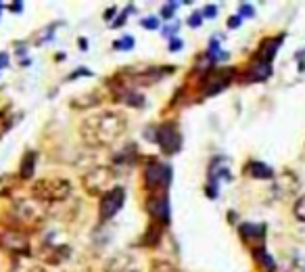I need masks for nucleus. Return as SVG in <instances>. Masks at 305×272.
<instances>
[{
  "label": "nucleus",
  "mask_w": 305,
  "mask_h": 272,
  "mask_svg": "<svg viewBox=\"0 0 305 272\" xmlns=\"http://www.w3.org/2000/svg\"><path fill=\"white\" fill-rule=\"evenodd\" d=\"M115 180V172L111 170L107 165H96L92 167L90 172L84 174V178H82V184H84L86 193L88 195H105L111 191V184H113Z\"/></svg>",
  "instance_id": "4"
},
{
  "label": "nucleus",
  "mask_w": 305,
  "mask_h": 272,
  "mask_svg": "<svg viewBox=\"0 0 305 272\" xmlns=\"http://www.w3.org/2000/svg\"><path fill=\"white\" fill-rule=\"evenodd\" d=\"M11 11L21 13V11H23V2H13V4H11Z\"/></svg>",
  "instance_id": "35"
},
{
  "label": "nucleus",
  "mask_w": 305,
  "mask_h": 272,
  "mask_svg": "<svg viewBox=\"0 0 305 272\" xmlns=\"http://www.w3.org/2000/svg\"><path fill=\"white\" fill-rule=\"evenodd\" d=\"M136 44V40L132 36H123L121 40H115L113 42V48H117V51H132Z\"/></svg>",
  "instance_id": "20"
},
{
  "label": "nucleus",
  "mask_w": 305,
  "mask_h": 272,
  "mask_svg": "<svg viewBox=\"0 0 305 272\" xmlns=\"http://www.w3.org/2000/svg\"><path fill=\"white\" fill-rule=\"evenodd\" d=\"M169 180H171V167L168 163L152 162L144 170V182H147L151 191H165L169 186Z\"/></svg>",
  "instance_id": "5"
},
{
  "label": "nucleus",
  "mask_w": 305,
  "mask_h": 272,
  "mask_svg": "<svg viewBox=\"0 0 305 272\" xmlns=\"http://www.w3.org/2000/svg\"><path fill=\"white\" fill-rule=\"evenodd\" d=\"M144 138H147V141H151V143H159V130L147 128V130H144Z\"/></svg>",
  "instance_id": "28"
},
{
  "label": "nucleus",
  "mask_w": 305,
  "mask_h": 272,
  "mask_svg": "<svg viewBox=\"0 0 305 272\" xmlns=\"http://www.w3.org/2000/svg\"><path fill=\"white\" fill-rule=\"evenodd\" d=\"M255 15V9H253V4H249V2H242L238 6V17H253Z\"/></svg>",
  "instance_id": "24"
},
{
  "label": "nucleus",
  "mask_w": 305,
  "mask_h": 272,
  "mask_svg": "<svg viewBox=\"0 0 305 272\" xmlns=\"http://www.w3.org/2000/svg\"><path fill=\"white\" fill-rule=\"evenodd\" d=\"M0 247L6 251H15V254H25L30 249V239L19 228H4L0 230Z\"/></svg>",
  "instance_id": "8"
},
{
  "label": "nucleus",
  "mask_w": 305,
  "mask_h": 272,
  "mask_svg": "<svg viewBox=\"0 0 305 272\" xmlns=\"http://www.w3.org/2000/svg\"><path fill=\"white\" fill-rule=\"evenodd\" d=\"M9 67V53H0V69Z\"/></svg>",
  "instance_id": "34"
},
{
  "label": "nucleus",
  "mask_w": 305,
  "mask_h": 272,
  "mask_svg": "<svg viewBox=\"0 0 305 272\" xmlns=\"http://www.w3.org/2000/svg\"><path fill=\"white\" fill-rule=\"evenodd\" d=\"M280 42H282V36L280 38H270V40H266L261 44V51H259V61H272L274 59V54L278 53V46H280Z\"/></svg>",
  "instance_id": "14"
},
{
  "label": "nucleus",
  "mask_w": 305,
  "mask_h": 272,
  "mask_svg": "<svg viewBox=\"0 0 305 272\" xmlns=\"http://www.w3.org/2000/svg\"><path fill=\"white\" fill-rule=\"evenodd\" d=\"M13 214H15L13 218H15L17 224L36 226L44 220L46 209L36 199H15V203H13Z\"/></svg>",
  "instance_id": "3"
},
{
  "label": "nucleus",
  "mask_w": 305,
  "mask_h": 272,
  "mask_svg": "<svg viewBox=\"0 0 305 272\" xmlns=\"http://www.w3.org/2000/svg\"><path fill=\"white\" fill-rule=\"evenodd\" d=\"M34 170H36V153L27 151L23 155V159H21V170H19V176H21V180H30Z\"/></svg>",
  "instance_id": "15"
},
{
  "label": "nucleus",
  "mask_w": 305,
  "mask_h": 272,
  "mask_svg": "<svg viewBox=\"0 0 305 272\" xmlns=\"http://www.w3.org/2000/svg\"><path fill=\"white\" fill-rule=\"evenodd\" d=\"M159 145L165 155H176L182 146V134L174 122H168L159 128Z\"/></svg>",
  "instance_id": "7"
},
{
  "label": "nucleus",
  "mask_w": 305,
  "mask_h": 272,
  "mask_svg": "<svg viewBox=\"0 0 305 272\" xmlns=\"http://www.w3.org/2000/svg\"><path fill=\"white\" fill-rule=\"evenodd\" d=\"M113 13H117V9H109V11H107V13H105V19H107V21H109V19H111V17H113Z\"/></svg>",
  "instance_id": "37"
},
{
  "label": "nucleus",
  "mask_w": 305,
  "mask_h": 272,
  "mask_svg": "<svg viewBox=\"0 0 305 272\" xmlns=\"http://www.w3.org/2000/svg\"><path fill=\"white\" fill-rule=\"evenodd\" d=\"M287 272H305V255L295 254V257L290 260V266Z\"/></svg>",
  "instance_id": "19"
},
{
  "label": "nucleus",
  "mask_w": 305,
  "mask_h": 272,
  "mask_svg": "<svg viewBox=\"0 0 305 272\" xmlns=\"http://www.w3.org/2000/svg\"><path fill=\"white\" fill-rule=\"evenodd\" d=\"M132 11V6H128V9H126V13H121V15H119V19H115L113 21V27H119V25H123V21H126V17H128V13Z\"/></svg>",
  "instance_id": "31"
},
{
  "label": "nucleus",
  "mask_w": 305,
  "mask_h": 272,
  "mask_svg": "<svg viewBox=\"0 0 305 272\" xmlns=\"http://www.w3.org/2000/svg\"><path fill=\"white\" fill-rule=\"evenodd\" d=\"M201 13H203V17H207V19H216L218 17V6L216 4H207Z\"/></svg>",
  "instance_id": "26"
},
{
  "label": "nucleus",
  "mask_w": 305,
  "mask_h": 272,
  "mask_svg": "<svg viewBox=\"0 0 305 272\" xmlns=\"http://www.w3.org/2000/svg\"><path fill=\"white\" fill-rule=\"evenodd\" d=\"M147 209H149V214L155 218L159 224H168L169 222V199H168V195L161 193V195H155V197H151L149 199V203H147Z\"/></svg>",
  "instance_id": "9"
},
{
  "label": "nucleus",
  "mask_w": 305,
  "mask_h": 272,
  "mask_svg": "<svg viewBox=\"0 0 305 272\" xmlns=\"http://www.w3.org/2000/svg\"><path fill=\"white\" fill-rule=\"evenodd\" d=\"M78 44H80V48H82V51H88V40H86V38H80V42H78Z\"/></svg>",
  "instance_id": "36"
},
{
  "label": "nucleus",
  "mask_w": 305,
  "mask_h": 272,
  "mask_svg": "<svg viewBox=\"0 0 305 272\" xmlns=\"http://www.w3.org/2000/svg\"><path fill=\"white\" fill-rule=\"evenodd\" d=\"M36 272H44V270H36Z\"/></svg>",
  "instance_id": "38"
},
{
  "label": "nucleus",
  "mask_w": 305,
  "mask_h": 272,
  "mask_svg": "<svg viewBox=\"0 0 305 272\" xmlns=\"http://www.w3.org/2000/svg\"><path fill=\"white\" fill-rule=\"evenodd\" d=\"M203 13H192V15L188 17V21H186V23H188L190 27H199L201 23H203Z\"/></svg>",
  "instance_id": "25"
},
{
  "label": "nucleus",
  "mask_w": 305,
  "mask_h": 272,
  "mask_svg": "<svg viewBox=\"0 0 305 272\" xmlns=\"http://www.w3.org/2000/svg\"><path fill=\"white\" fill-rule=\"evenodd\" d=\"M163 78V69H155V67H151V69H142V72H138L134 73V82L136 84H155Z\"/></svg>",
  "instance_id": "13"
},
{
  "label": "nucleus",
  "mask_w": 305,
  "mask_h": 272,
  "mask_svg": "<svg viewBox=\"0 0 305 272\" xmlns=\"http://www.w3.org/2000/svg\"><path fill=\"white\" fill-rule=\"evenodd\" d=\"M178 6H180V2H168L161 9V17L163 19H171V17H174V11L178 9Z\"/></svg>",
  "instance_id": "23"
},
{
  "label": "nucleus",
  "mask_w": 305,
  "mask_h": 272,
  "mask_svg": "<svg viewBox=\"0 0 305 272\" xmlns=\"http://www.w3.org/2000/svg\"><path fill=\"white\" fill-rule=\"evenodd\" d=\"M128 128V120L121 111H101L84 117L80 126V136L88 146L113 145Z\"/></svg>",
  "instance_id": "1"
},
{
  "label": "nucleus",
  "mask_w": 305,
  "mask_h": 272,
  "mask_svg": "<svg viewBox=\"0 0 305 272\" xmlns=\"http://www.w3.org/2000/svg\"><path fill=\"white\" fill-rule=\"evenodd\" d=\"M80 75H92V72L86 69V67H80V69H75V72L69 75V80H75V78H80Z\"/></svg>",
  "instance_id": "29"
},
{
  "label": "nucleus",
  "mask_w": 305,
  "mask_h": 272,
  "mask_svg": "<svg viewBox=\"0 0 305 272\" xmlns=\"http://www.w3.org/2000/svg\"><path fill=\"white\" fill-rule=\"evenodd\" d=\"M123 201H126V191H123L121 186H113L109 193H105L101 197V205H99L101 218L111 220L123 207Z\"/></svg>",
  "instance_id": "6"
},
{
  "label": "nucleus",
  "mask_w": 305,
  "mask_h": 272,
  "mask_svg": "<svg viewBox=\"0 0 305 272\" xmlns=\"http://www.w3.org/2000/svg\"><path fill=\"white\" fill-rule=\"evenodd\" d=\"M140 25L147 27V30H157V27H159V19L157 17H147V19L140 21Z\"/></svg>",
  "instance_id": "27"
},
{
  "label": "nucleus",
  "mask_w": 305,
  "mask_h": 272,
  "mask_svg": "<svg viewBox=\"0 0 305 272\" xmlns=\"http://www.w3.org/2000/svg\"><path fill=\"white\" fill-rule=\"evenodd\" d=\"M240 21H242V19H240L238 15H237V17H230V19H228V27H230V30H234V27L240 25Z\"/></svg>",
  "instance_id": "33"
},
{
  "label": "nucleus",
  "mask_w": 305,
  "mask_h": 272,
  "mask_svg": "<svg viewBox=\"0 0 305 272\" xmlns=\"http://www.w3.org/2000/svg\"><path fill=\"white\" fill-rule=\"evenodd\" d=\"M249 174H251L253 178H263V180L274 178V170H272L270 165L261 163V162H253V163H249Z\"/></svg>",
  "instance_id": "16"
},
{
  "label": "nucleus",
  "mask_w": 305,
  "mask_h": 272,
  "mask_svg": "<svg viewBox=\"0 0 305 272\" xmlns=\"http://www.w3.org/2000/svg\"><path fill=\"white\" fill-rule=\"evenodd\" d=\"M115 96L119 101H123L126 105H130V107H144V96L134 92V90H130L126 86H117L115 90Z\"/></svg>",
  "instance_id": "12"
},
{
  "label": "nucleus",
  "mask_w": 305,
  "mask_h": 272,
  "mask_svg": "<svg viewBox=\"0 0 305 272\" xmlns=\"http://www.w3.org/2000/svg\"><path fill=\"white\" fill-rule=\"evenodd\" d=\"M182 46H184V42L180 40V38H174V40H169V51H171V53H178V51H180V48H182Z\"/></svg>",
  "instance_id": "30"
},
{
  "label": "nucleus",
  "mask_w": 305,
  "mask_h": 272,
  "mask_svg": "<svg viewBox=\"0 0 305 272\" xmlns=\"http://www.w3.org/2000/svg\"><path fill=\"white\" fill-rule=\"evenodd\" d=\"M151 272H180V270L174 266V264L163 262V260H157V262L151 266Z\"/></svg>",
  "instance_id": "21"
},
{
  "label": "nucleus",
  "mask_w": 305,
  "mask_h": 272,
  "mask_svg": "<svg viewBox=\"0 0 305 272\" xmlns=\"http://www.w3.org/2000/svg\"><path fill=\"white\" fill-rule=\"evenodd\" d=\"M270 75H272V65H270L268 61H255L251 69H249V75H247V80H251V82H263V80H268Z\"/></svg>",
  "instance_id": "11"
},
{
  "label": "nucleus",
  "mask_w": 305,
  "mask_h": 272,
  "mask_svg": "<svg viewBox=\"0 0 305 272\" xmlns=\"http://www.w3.org/2000/svg\"><path fill=\"white\" fill-rule=\"evenodd\" d=\"M240 235L245 239H263L266 236V226L261 224H240Z\"/></svg>",
  "instance_id": "17"
},
{
  "label": "nucleus",
  "mask_w": 305,
  "mask_h": 272,
  "mask_svg": "<svg viewBox=\"0 0 305 272\" xmlns=\"http://www.w3.org/2000/svg\"><path fill=\"white\" fill-rule=\"evenodd\" d=\"M232 69H218L213 75H209V78L205 80V96H211V94H218L221 92L228 84H230V78H232Z\"/></svg>",
  "instance_id": "10"
},
{
  "label": "nucleus",
  "mask_w": 305,
  "mask_h": 272,
  "mask_svg": "<svg viewBox=\"0 0 305 272\" xmlns=\"http://www.w3.org/2000/svg\"><path fill=\"white\" fill-rule=\"evenodd\" d=\"M293 214H295V218L299 220V222H305V195L303 197H299L295 201V207H293Z\"/></svg>",
  "instance_id": "22"
},
{
  "label": "nucleus",
  "mask_w": 305,
  "mask_h": 272,
  "mask_svg": "<svg viewBox=\"0 0 305 272\" xmlns=\"http://www.w3.org/2000/svg\"><path fill=\"white\" fill-rule=\"evenodd\" d=\"M255 257H257V260L263 264V268H268V270H274L276 268V262H274V257L268 254L266 249L263 247H257L255 249Z\"/></svg>",
  "instance_id": "18"
},
{
  "label": "nucleus",
  "mask_w": 305,
  "mask_h": 272,
  "mask_svg": "<svg viewBox=\"0 0 305 272\" xmlns=\"http://www.w3.org/2000/svg\"><path fill=\"white\" fill-rule=\"evenodd\" d=\"M73 186L67 178H40L32 184V197L40 203H59L71 195Z\"/></svg>",
  "instance_id": "2"
},
{
  "label": "nucleus",
  "mask_w": 305,
  "mask_h": 272,
  "mask_svg": "<svg viewBox=\"0 0 305 272\" xmlns=\"http://www.w3.org/2000/svg\"><path fill=\"white\" fill-rule=\"evenodd\" d=\"M176 30H178V25H169V27H165V30H163V36H168V38H171V40H174V36H176Z\"/></svg>",
  "instance_id": "32"
}]
</instances>
